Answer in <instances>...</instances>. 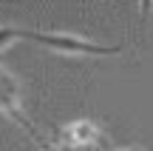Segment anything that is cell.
<instances>
[{
  "label": "cell",
  "instance_id": "cell-1",
  "mask_svg": "<svg viewBox=\"0 0 153 151\" xmlns=\"http://www.w3.org/2000/svg\"><path fill=\"white\" fill-rule=\"evenodd\" d=\"M20 40H31L57 54H74V57H114L122 51V46H102L74 32H43V29H20Z\"/></svg>",
  "mask_w": 153,
  "mask_h": 151
},
{
  "label": "cell",
  "instance_id": "cell-2",
  "mask_svg": "<svg viewBox=\"0 0 153 151\" xmlns=\"http://www.w3.org/2000/svg\"><path fill=\"white\" fill-rule=\"evenodd\" d=\"M60 140H57V146L65 148V151H79V148H97L105 143V134L99 131L97 123H91V120H74V123L62 125L60 128Z\"/></svg>",
  "mask_w": 153,
  "mask_h": 151
},
{
  "label": "cell",
  "instance_id": "cell-3",
  "mask_svg": "<svg viewBox=\"0 0 153 151\" xmlns=\"http://www.w3.org/2000/svg\"><path fill=\"white\" fill-rule=\"evenodd\" d=\"M0 111H3L11 123H17L20 128H26L28 134L34 131V125L26 120V114H23V108H20V91H17L14 77H11L3 66H0Z\"/></svg>",
  "mask_w": 153,
  "mask_h": 151
},
{
  "label": "cell",
  "instance_id": "cell-4",
  "mask_svg": "<svg viewBox=\"0 0 153 151\" xmlns=\"http://www.w3.org/2000/svg\"><path fill=\"white\" fill-rule=\"evenodd\" d=\"M14 40H20V26H0V51Z\"/></svg>",
  "mask_w": 153,
  "mask_h": 151
},
{
  "label": "cell",
  "instance_id": "cell-5",
  "mask_svg": "<svg viewBox=\"0 0 153 151\" xmlns=\"http://www.w3.org/2000/svg\"><path fill=\"white\" fill-rule=\"evenodd\" d=\"M31 137H34V143H37V146H40V151H65V148H60V146H57V143H51V140H45V137L40 134L37 128L31 131Z\"/></svg>",
  "mask_w": 153,
  "mask_h": 151
},
{
  "label": "cell",
  "instance_id": "cell-6",
  "mask_svg": "<svg viewBox=\"0 0 153 151\" xmlns=\"http://www.w3.org/2000/svg\"><path fill=\"white\" fill-rule=\"evenodd\" d=\"M125 151H139V148H125Z\"/></svg>",
  "mask_w": 153,
  "mask_h": 151
}]
</instances>
